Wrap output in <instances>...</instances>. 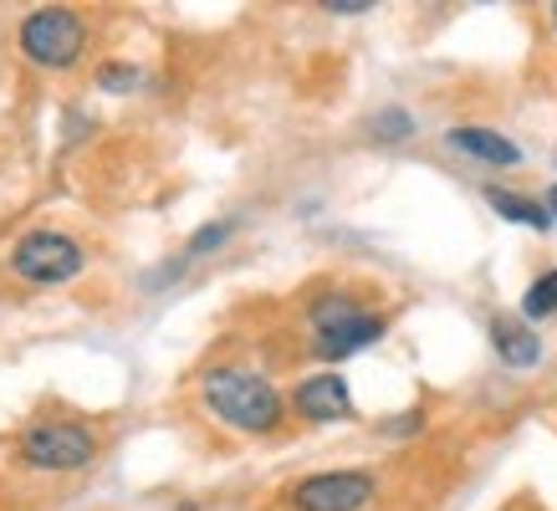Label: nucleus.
Returning <instances> with one entry per match:
<instances>
[{
  "label": "nucleus",
  "mask_w": 557,
  "mask_h": 511,
  "mask_svg": "<svg viewBox=\"0 0 557 511\" xmlns=\"http://www.w3.org/2000/svg\"><path fill=\"white\" fill-rule=\"evenodd\" d=\"M205 409L215 414L225 429L240 435H271L282 425V394L271 389L251 369H210L205 374Z\"/></svg>",
  "instance_id": "f257e3e1"
},
{
  "label": "nucleus",
  "mask_w": 557,
  "mask_h": 511,
  "mask_svg": "<svg viewBox=\"0 0 557 511\" xmlns=\"http://www.w3.org/2000/svg\"><path fill=\"white\" fill-rule=\"evenodd\" d=\"M21 51L36 67H72L87 47V21L77 11H62V5H47V11H32L21 21Z\"/></svg>",
  "instance_id": "f03ea898"
},
{
  "label": "nucleus",
  "mask_w": 557,
  "mask_h": 511,
  "mask_svg": "<svg viewBox=\"0 0 557 511\" xmlns=\"http://www.w3.org/2000/svg\"><path fill=\"white\" fill-rule=\"evenodd\" d=\"M312 333H318V353L322 358H354L363 353L369 342L384 338V317H373V312H358L348 297H322L312 307Z\"/></svg>",
  "instance_id": "7ed1b4c3"
},
{
  "label": "nucleus",
  "mask_w": 557,
  "mask_h": 511,
  "mask_svg": "<svg viewBox=\"0 0 557 511\" xmlns=\"http://www.w3.org/2000/svg\"><path fill=\"white\" fill-rule=\"evenodd\" d=\"M11 266H16V276L36 282V287H57V282H72L83 272L87 251L72 236H62V230H32V236L16 240Z\"/></svg>",
  "instance_id": "20e7f679"
},
{
  "label": "nucleus",
  "mask_w": 557,
  "mask_h": 511,
  "mask_svg": "<svg viewBox=\"0 0 557 511\" xmlns=\"http://www.w3.org/2000/svg\"><path fill=\"white\" fill-rule=\"evenodd\" d=\"M98 456V440H92V429L83 425H32L21 435V460L32 465V471H47V476H62V471H83L92 465Z\"/></svg>",
  "instance_id": "39448f33"
},
{
  "label": "nucleus",
  "mask_w": 557,
  "mask_h": 511,
  "mask_svg": "<svg viewBox=\"0 0 557 511\" xmlns=\"http://www.w3.org/2000/svg\"><path fill=\"white\" fill-rule=\"evenodd\" d=\"M373 496H379V481L363 471H318V476L297 481L287 501L292 511H363L373 507Z\"/></svg>",
  "instance_id": "423d86ee"
},
{
  "label": "nucleus",
  "mask_w": 557,
  "mask_h": 511,
  "mask_svg": "<svg viewBox=\"0 0 557 511\" xmlns=\"http://www.w3.org/2000/svg\"><path fill=\"white\" fill-rule=\"evenodd\" d=\"M292 404H297V414L327 425V420H348V414H354V394H348L343 374H312L307 384H297Z\"/></svg>",
  "instance_id": "0eeeda50"
},
{
  "label": "nucleus",
  "mask_w": 557,
  "mask_h": 511,
  "mask_svg": "<svg viewBox=\"0 0 557 511\" xmlns=\"http://www.w3.org/2000/svg\"><path fill=\"white\" fill-rule=\"evenodd\" d=\"M491 342H496V353L507 358V369H532L542 358V338L527 323H517V317H496L491 323Z\"/></svg>",
  "instance_id": "6e6552de"
},
{
  "label": "nucleus",
  "mask_w": 557,
  "mask_h": 511,
  "mask_svg": "<svg viewBox=\"0 0 557 511\" xmlns=\"http://www.w3.org/2000/svg\"><path fill=\"white\" fill-rule=\"evenodd\" d=\"M450 149L475 153V159H486V164H517V159H522V149H517L511 138L491 134V128H450Z\"/></svg>",
  "instance_id": "1a4fd4ad"
},
{
  "label": "nucleus",
  "mask_w": 557,
  "mask_h": 511,
  "mask_svg": "<svg viewBox=\"0 0 557 511\" xmlns=\"http://www.w3.org/2000/svg\"><path fill=\"white\" fill-rule=\"evenodd\" d=\"M486 204L502 215V221H517V225H532V230H547L553 225V215H547V204L527 200V195H511V189H486Z\"/></svg>",
  "instance_id": "9d476101"
},
{
  "label": "nucleus",
  "mask_w": 557,
  "mask_h": 511,
  "mask_svg": "<svg viewBox=\"0 0 557 511\" xmlns=\"http://www.w3.org/2000/svg\"><path fill=\"white\" fill-rule=\"evenodd\" d=\"M522 312L532 317V323H542V317H557V272L537 276L532 287H527L522 297Z\"/></svg>",
  "instance_id": "9b49d317"
},
{
  "label": "nucleus",
  "mask_w": 557,
  "mask_h": 511,
  "mask_svg": "<svg viewBox=\"0 0 557 511\" xmlns=\"http://www.w3.org/2000/svg\"><path fill=\"white\" fill-rule=\"evenodd\" d=\"M98 87H108V92H128V87H138V67H128V62H102Z\"/></svg>",
  "instance_id": "f8f14e48"
},
{
  "label": "nucleus",
  "mask_w": 557,
  "mask_h": 511,
  "mask_svg": "<svg viewBox=\"0 0 557 511\" xmlns=\"http://www.w3.org/2000/svg\"><path fill=\"white\" fill-rule=\"evenodd\" d=\"M409 128H414V119H409L405 108H388V113H379V119H373V134H379V138H405Z\"/></svg>",
  "instance_id": "ddd939ff"
},
{
  "label": "nucleus",
  "mask_w": 557,
  "mask_h": 511,
  "mask_svg": "<svg viewBox=\"0 0 557 511\" xmlns=\"http://www.w3.org/2000/svg\"><path fill=\"white\" fill-rule=\"evenodd\" d=\"M231 230H236V225H231V221H220V225H205L200 236L189 240V256H205V251H215V246H225V236H231Z\"/></svg>",
  "instance_id": "4468645a"
},
{
  "label": "nucleus",
  "mask_w": 557,
  "mask_h": 511,
  "mask_svg": "<svg viewBox=\"0 0 557 511\" xmlns=\"http://www.w3.org/2000/svg\"><path fill=\"white\" fill-rule=\"evenodd\" d=\"M322 5H327V11H369L373 0H322Z\"/></svg>",
  "instance_id": "2eb2a0df"
},
{
  "label": "nucleus",
  "mask_w": 557,
  "mask_h": 511,
  "mask_svg": "<svg viewBox=\"0 0 557 511\" xmlns=\"http://www.w3.org/2000/svg\"><path fill=\"white\" fill-rule=\"evenodd\" d=\"M542 204H547V215H553V221H557V185L547 189V200H542Z\"/></svg>",
  "instance_id": "dca6fc26"
},
{
  "label": "nucleus",
  "mask_w": 557,
  "mask_h": 511,
  "mask_svg": "<svg viewBox=\"0 0 557 511\" xmlns=\"http://www.w3.org/2000/svg\"><path fill=\"white\" fill-rule=\"evenodd\" d=\"M553 21H557V5H553Z\"/></svg>",
  "instance_id": "f3484780"
}]
</instances>
